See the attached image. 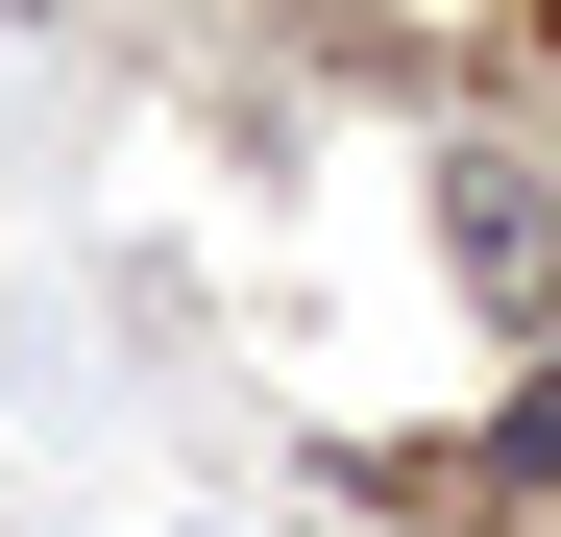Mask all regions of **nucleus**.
<instances>
[{
  "instance_id": "nucleus-1",
  "label": "nucleus",
  "mask_w": 561,
  "mask_h": 537,
  "mask_svg": "<svg viewBox=\"0 0 561 537\" xmlns=\"http://www.w3.org/2000/svg\"><path fill=\"white\" fill-rule=\"evenodd\" d=\"M415 244L463 268V318H489V342H561V171H537V147H489V123L415 147Z\"/></svg>"
},
{
  "instance_id": "nucleus-2",
  "label": "nucleus",
  "mask_w": 561,
  "mask_h": 537,
  "mask_svg": "<svg viewBox=\"0 0 561 537\" xmlns=\"http://www.w3.org/2000/svg\"><path fill=\"white\" fill-rule=\"evenodd\" d=\"M537 49H561V0H537Z\"/></svg>"
}]
</instances>
